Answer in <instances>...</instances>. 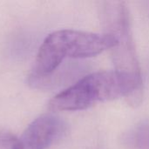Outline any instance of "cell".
I'll return each instance as SVG.
<instances>
[{
  "label": "cell",
  "mask_w": 149,
  "mask_h": 149,
  "mask_svg": "<svg viewBox=\"0 0 149 149\" xmlns=\"http://www.w3.org/2000/svg\"><path fill=\"white\" fill-rule=\"evenodd\" d=\"M115 39L108 34L59 30L49 34L40 45L28 83L33 88L52 85L54 72L66 58H87L113 49Z\"/></svg>",
  "instance_id": "obj_1"
},
{
  "label": "cell",
  "mask_w": 149,
  "mask_h": 149,
  "mask_svg": "<svg viewBox=\"0 0 149 149\" xmlns=\"http://www.w3.org/2000/svg\"><path fill=\"white\" fill-rule=\"evenodd\" d=\"M143 94V83L115 70L92 72L55 95L49 102L52 112H72L87 109L100 102L125 97L137 106Z\"/></svg>",
  "instance_id": "obj_2"
},
{
  "label": "cell",
  "mask_w": 149,
  "mask_h": 149,
  "mask_svg": "<svg viewBox=\"0 0 149 149\" xmlns=\"http://www.w3.org/2000/svg\"><path fill=\"white\" fill-rule=\"evenodd\" d=\"M99 15L104 33L111 35L116 42L111 49L115 71L143 83L126 3L120 1L100 2Z\"/></svg>",
  "instance_id": "obj_3"
},
{
  "label": "cell",
  "mask_w": 149,
  "mask_h": 149,
  "mask_svg": "<svg viewBox=\"0 0 149 149\" xmlns=\"http://www.w3.org/2000/svg\"><path fill=\"white\" fill-rule=\"evenodd\" d=\"M66 127L59 118L45 114L33 120L24 132L20 141L23 149H47L60 139Z\"/></svg>",
  "instance_id": "obj_4"
},
{
  "label": "cell",
  "mask_w": 149,
  "mask_h": 149,
  "mask_svg": "<svg viewBox=\"0 0 149 149\" xmlns=\"http://www.w3.org/2000/svg\"><path fill=\"white\" fill-rule=\"evenodd\" d=\"M0 149H23L21 141L10 132L0 130Z\"/></svg>",
  "instance_id": "obj_5"
}]
</instances>
